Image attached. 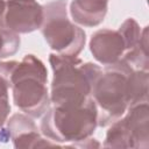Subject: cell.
<instances>
[{
	"label": "cell",
	"instance_id": "cell-5",
	"mask_svg": "<svg viewBox=\"0 0 149 149\" xmlns=\"http://www.w3.org/2000/svg\"><path fill=\"white\" fill-rule=\"evenodd\" d=\"M43 10L40 29L50 49L56 54L78 56L85 47L86 34L69 19L66 0H52L43 6Z\"/></svg>",
	"mask_w": 149,
	"mask_h": 149
},
{
	"label": "cell",
	"instance_id": "cell-7",
	"mask_svg": "<svg viewBox=\"0 0 149 149\" xmlns=\"http://www.w3.org/2000/svg\"><path fill=\"white\" fill-rule=\"evenodd\" d=\"M13 141V146L16 149L28 148H43L56 147L58 143L43 137L31 116L22 113L13 114L2 127H0V141Z\"/></svg>",
	"mask_w": 149,
	"mask_h": 149
},
{
	"label": "cell",
	"instance_id": "cell-6",
	"mask_svg": "<svg viewBox=\"0 0 149 149\" xmlns=\"http://www.w3.org/2000/svg\"><path fill=\"white\" fill-rule=\"evenodd\" d=\"M108 128L104 141L105 148L148 149L149 148V107L148 101L130 106Z\"/></svg>",
	"mask_w": 149,
	"mask_h": 149
},
{
	"label": "cell",
	"instance_id": "cell-4",
	"mask_svg": "<svg viewBox=\"0 0 149 149\" xmlns=\"http://www.w3.org/2000/svg\"><path fill=\"white\" fill-rule=\"evenodd\" d=\"M132 71L133 69L120 59L106 65L97 79L91 95L98 107V126H109L127 112V78Z\"/></svg>",
	"mask_w": 149,
	"mask_h": 149
},
{
	"label": "cell",
	"instance_id": "cell-1",
	"mask_svg": "<svg viewBox=\"0 0 149 149\" xmlns=\"http://www.w3.org/2000/svg\"><path fill=\"white\" fill-rule=\"evenodd\" d=\"M49 63L54 73L50 92L54 106L80 105L92 97L93 86L102 72L99 65L61 54H50Z\"/></svg>",
	"mask_w": 149,
	"mask_h": 149
},
{
	"label": "cell",
	"instance_id": "cell-8",
	"mask_svg": "<svg viewBox=\"0 0 149 149\" xmlns=\"http://www.w3.org/2000/svg\"><path fill=\"white\" fill-rule=\"evenodd\" d=\"M3 27L16 34H29L41 28L44 10L37 0H5Z\"/></svg>",
	"mask_w": 149,
	"mask_h": 149
},
{
	"label": "cell",
	"instance_id": "cell-14",
	"mask_svg": "<svg viewBox=\"0 0 149 149\" xmlns=\"http://www.w3.org/2000/svg\"><path fill=\"white\" fill-rule=\"evenodd\" d=\"M20 36L19 34L0 27V58H7L17 52L20 48Z\"/></svg>",
	"mask_w": 149,
	"mask_h": 149
},
{
	"label": "cell",
	"instance_id": "cell-12",
	"mask_svg": "<svg viewBox=\"0 0 149 149\" xmlns=\"http://www.w3.org/2000/svg\"><path fill=\"white\" fill-rule=\"evenodd\" d=\"M133 70H149V56H148V27H144L141 33L139 43L130 50L126 51L121 57Z\"/></svg>",
	"mask_w": 149,
	"mask_h": 149
},
{
	"label": "cell",
	"instance_id": "cell-2",
	"mask_svg": "<svg viewBox=\"0 0 149 149\" xmlns=\"http://www.w3.org/2000/svg\"><path fill=\"white\" fill-rule=\"evenodd\" d=\"M98 126V107L93 98L80 105L49 107L41 121V134L56 142H77L91 137Z\"/></svg>",
	"mask_w": 149,
	"mask_h": 149
},
{
	"label": "cell",
	"instance_id": "cell-17",
	"mask_svg": "<svg viewBox=\"0 0 149 149\" xmlns=\"http://www.w3.org/2000/svg\"><path fill=\"white\" fill-rule=\"evenodd\" d=\"M6 10V1L0 0V27H3V16Z\"/></svg>",
	"mask_w": 149,
	"mask_h": 149
},
{
	"label": "cell",
	"instance_id": "cell-16",
	"mask_svg": "<svg viewBox=\"0 0 149 149\" xmlns=\"http://www.w3.org/2000/svg\"><path fill=\"white\" fill-rule=\"evenodd\" d=\"M101 144L95 140V139H91V137H87L85 140H81V141H77V142H73L72 144H70V147H80V148H99Z\"/></svg>",
	"mask_w": 149,
	"mask_h": 149
},
{
	"label": "cell",
	"instance_id": "cell-9",
	"mask_svg": "<svg viewBox=\"0 0 149 149\" xmlns=\"http://www.w3.org/2000/svg\"><path fill=\"white\" fill-rule=\"evenodd\" d=\"M90 50L94 59L106 66L120 61L126 48L122 36L118 30L104 28L92 34Z\"/></svg>",
	"mask_w": 149,
	"mask_h": 149
},
{
	"label": "cell",
	"instance_id": "cell-11",
	"mask_svg": "<svg viewBox=\"0 0 149 149\" xmlns=\"http://www.w3.org/2000/svg\"><path fill=\"white\" fill-rule=\"evenodd\" d=\"M148 71L133 70L127 78V99L128 108L130 106L148 101Z\"/></svg>",
	"mask_w": 149,
	"mask_h": 149
},
{
	"label": "cell",
	"instance_id": "cell-15",
	"mask_svg": "<svg viewBox=\"0 0 149 149\" xmlns=\"http://www.w3.org/2000/svg\"><path fill=\"white\" fill-rule=\"evenodd\" d=\"M10 113V105L8 99H0V127L5 125Z\"/></svg>",
	"mask_w": 149,
	"mask_h": 149
},
{
	"label": "cell",
	"instance_id": "cell-3",
	"mask_svg": "<svg viewBox=\"0 0 149 149\" xmlns=\"http://www.w3.org/2000/svg\"><path fill=\"white\" fill-rule=\"evenodd\" d=\"M47 81L48 71L44 63L35 55H26L10 77L14 105L31 118H41L50 107Z\"/></svg>",
	"mask_w": 149,
	"mask_h": 149
},
{
	"label": "cell",
	"instance_id": "cell-10",
	"mask_svg": "<svg viewBox=\"0 0 149 149\" xmlns=\"http://www.w3.org/2000/svg\"><path fill=\"white\" fill-rule=\"evenodd\" d=\"M108 10V0H72L70 15L72 20L84 27L99 26Z\"/></svg>",
	"mask_w": 149,
	"mask_h": 149
},
{
	"label": "cell",
	"instance_id": "cell-13",
	"mask_svg": "<svg viewBox=\"0 0 149 149\" xmlns=\"http://www.w3.org/2000/svg\"><path fill=\"white\" fill-rule=\"evenodd\" d=\"M118 31L122 36L126 51H128V50L133 49L139 43V41L141 38L142 29L140 28L139 23L136 22V20L134 17H128L122 22V24L120 26Z\"/></svg>",
	"mask_w": 149,
	"mask_h": 149
}]
</instances>
